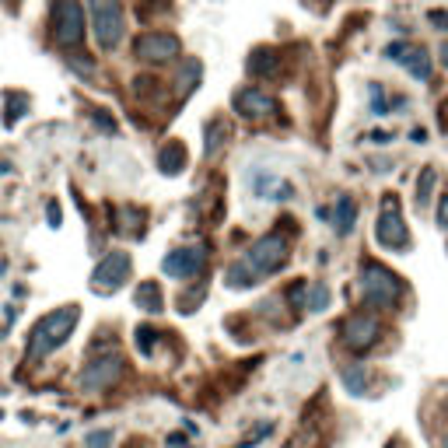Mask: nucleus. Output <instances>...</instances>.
<instances>
[{
    "label": "nucleus",
    "instance_id": "nucleus-1",
    "mask_svg": "<svg viewBox=\"0 0 448 448\" xmlns=\"http://www.w3.org/2000/svg\"><path fill=\"white\" fill-rule=\"evenodd\" d=\"M77 319H81V308H77V305H64V308L42 315V319L35 322L32 336H28V357H46V354H53L56 347H64L67 336H71L74 326H77Z\"/></svg>",
    "mask_w": 448,
    "mask_h": 448
},
{
    "label": "nucleus",
    "instance_id": "nucleus-2",
    "mask_svg": "<svg viewBox=\"0 0 448 448\" xmlns=\"http://www.w3.org/2000/svg\"><path fill=\"white\" fill-rule=\"evenodd\" d=\"M88 11H91V28L102 49H116L127 25H123V8L120 0H88Z\"/></svg>",
    "mask_w": 448,
    "mask_h": 448
},
{
    "label": "nucleus",
    "instance_id": "nucleus-3",
    "mask_svg": "<svg viewBox=\"0 0 448 448\" xmlns=\"http://www.w3.org/2000/svg\"><path fill=\"white\" fill-rule=\"evenodd\" d=\"M361 295L371 305H392L403 295V280L392 270H385L382 263H364L361 266Z\"/></svg>",
    "mask_w": 448,
    "mask_h": 448
},
{
    "label": "nucleus",
    "instance_id": "nucleus-4",
    "mask_svg": "<svg viewBox=\"0 0 448 448\" xmlns=\"http://www.w3.org/2000/svg\"><path fill=\"white\" fill-rule=\"evenodd\" d=\"M53 35L67 49L84 39V11L77 0H56L53 4Z\"/></svg>",
    "mask_w": 448,
    "mask_h": 448
},
{
    "label": "nucleus",
    "instance_id": "nucleus-5",
    "mask_svg": "<svg viewBox=\"0 0 448 448\" xmlns=\"http://www.w3.org/2000/svg\"><path fill=\"white\" fill-rule=\"evenodd\" d=\"M288 259V242L284 239H280V235H263L249 252H245V266L259 277V273H273L280 263H284Z\"/></svg>",
    "mask_w": 448,
    "mask_h": 448
},
{
    "label": "nucleus",
    "instance_id": "nucleus-6",
    "mask_svg": "<svg viewBox=\"0 0 448 448\" xmlns=\"http://www.w3.org/2000/svg\"><path fill=\"white\" fill-rule=\"evenodd\" d=\"M378 242L385 249H410V232L400 217V203L385 200L382 203V217H378Z\"/></svg>",
    "mask_w": 448,
    "mask_h": 448
},
{
    "label": "nucleus",
    "instance_id": "nucleus-7",
    "mask_svg": "<svg viewBox=\"0 0 448 448\" xmlns=\"http://www.w3.org/2000/svg\"><path fill=\"white\" fill-rule=\"evenodd\" d=\"M130 277V256L127 252H109L98 266H95V273H91V288L95 291H116V288H123V280Z\"/></svg>",
    "mask_w": 448,
    "mask_h": 448
},
{
    "label": "nucleus",
    "instance_id": "nucleus-8",
    "mask_svg": "<svg viewBox=\"0 0 448 448\" xmlns=\"http://www.w3.org/2000/svg\"><path fill=\"white\" fill-rule=\"evenodd\" d=\"M120 371H123V361H120L116 354H109V357H95V361L81 371V389H88V392L109 389L112 382L120 378Z\"/></svg>",
    "mask_w": 448,
    "mask_h": 448
},
{
    "label": "nucleus",
    "instance_id": "nucleus-9",
    "mask_svg": "<svg viewBox=\"0 0 448 448\" xmlns=\"http://www.w3.org/2000/svg\"><path fill=\"white\" fill-rule=\"evenodd\" d=\"M133 53L140 56V60H151V64H161V60H172V56L179 53V39L168 35V32H147L137 39Z\"/></svg>",
    "mask_w": 448,
    "mask_h": 448
},
{
    "label": "nucleus",
    "instance_id": "nucleus-10",
    "mask_svg": "<svg viewBox=\"0 0 448 448\" xmlns=\"http://www.w3.org/2000/svg\"><path fill=\"white\" fill-rule=\"evenodd\" d=\"M385 56H389V60H396V64H403L417 81H427V77H431V60H427V53H424L420 46L392 42V46H385Z\"/></svg>",
    "mask_w": 448,
    "mask_h": 448
},
{
    "label": "nucleus",
    "instance_id": "nucleus-11",
    "mask_svg": "<svg viewBox=\"0 0 448 448\" xmlns=\"http://www.w3.org/2000/svg\"><path fill=\"white\" fill-rule=\"evenodd\" d=\"M378 336V319L375 315H364V312H354L347 322H344V344L354 347V351H364L375 344Z\"/></svg>",
    "mask_w": 448,
    "mask_h": 448
},
{
    "label": "nucleus",
    "instance_id": "nucleus-12",
    "mask_svg": "<svg viewBox=\"0 0 448 448\" xmlns=\"http://www.w3.org/2000/svg\"><path fill=\"white\" fill-rule=\"evenodd\" d=\"M161 270L168 277H196L203 270V252L200 249H176V252H168Z\"/></svg>",
    "mask_w": 448,
    "mask_h": 448
},
{
    "label": "nucleus",
    "instance_id": "nucleus-13",
    "mask_svg": "<svg viewBox=\"0 0 448 448\" xmlns=\"http://www.w3.org/2000/svg\"><path fill=\"white\" fill-rule=\"evenodd\" d=\"M273 109H277V102L270 95H263L259 88H242L235 95V112H242V116H249V120H263Z\"/></svg>",
    "mask_w": 448,
    "mask_h": 448
},
{
    "label": "nucleus",
    "instance_id": "nucleus-14",
    "mask_svg": "<svg viewBox=\"0 0 448 448\" xmlns=\"http://www.w3.org/2000/svg\"><path fill=\"white\" fill-rule=\"evenodd\" d=\"M354 221H357V203L351 196H344L340 203H336V214H333V228L340 235H351L354 232Z\"/></svg>",
    "mask_w": 448,
    "mask_h": 448
},
{
    "label": "nucleus",
    "instance_id": "nucleus-15",
    "mask_svg": "<svg viewBox=\"0 0 448 448\" xmlns=\"http://www.w3.org/2000/svg\"><path fill=\"white\" fill-rule=\"evenodd\" d=\"M183 168H186V147L183 144H168L161 151V172L165 176H179Z\"/></svg>",
    "mask_w": 448,
    "mask_h": 448
},
{
    "label": "nucleus",
    "instance_id": "nucleus-16",
    "mask_svg": "<svg viewBox=\"0 0 448 448\" xmlns=\"http://www.w3.org/2000/svg\"><path fill=\"white\" fill-rule=\"evenodd\" d=\"M137 305L144 312H161V288L154 284V280H144V284L137 288Z\"/></svg>",
    "mask_w": 448,
    "mask_h": 448
},
{
    "label": "nucleus",
    "instance_id": "nucleus-17",
    "mask_svg": "<svg viewBox=\"0 0 448 448\" xmlns=\"http://www.w3.org/2000/svg\"><path fill=\"white\" fill-rule=\"evenodd\" d=\"M277 64H280V56H277L273 49H256V56L249 60V71L259 74V77H266V74L277 71Z\"/></svg>",
    "mask_w": 448,
    "mask_h": 448
},
{
    "label": "nucleus",
    "instance_id": "nucleus-18",
    "mask_svg": "<svg viewBox=\"0 0 448 448\" xmlns=\"http://www.w3.org/2000/svg\"><path fill=\"white\" fill-rule=\"evenodd\" d=\"M434 183H438V172H434V168H424L420 179H417V207H427V203H431Z\"/></svg>",
    "mask_w": 448,
    "mask_h": 448
},
{
    "label": "nucleus",
    "instance_id": "nucleus-19",
    "mask_svg": "<svg viewBox=\"0 0 448 448\" xmlns=\"http://www.w3.org/2000/svg\"><path fill=\"white\" fill-rule=\"evenodd\" d=\"M228 280H232V288H249V284H256V273H252L245 263H235V266L228 270Z\"/></svg>",
    "mask_w": 448,
    "mask_h": 448
},
{
    "label": "nucleus",
    "instance_id": "nucleus-20",
    "mask_svg": "<svg viewBox=\"0 0 448 448\" xmlns=\"http://www.w3.org/2000/svg\"><path fill=\"white\" fill-rule=\"evenodd\" d=\"M364 382H368V378H364V368H361V364L344 371V385L354 392V396H361V392H364Z\"/></svg>",
    "mask_w": 448,
    "mask_h": 448
},
{
    "label": "nucleus",
    "instance_id": "nucleus-21",
    "mask_svg": "<svg viewBox=\"0 0 448 448\" xmlns=\"http://www.w3.org/2000/svg\"><path fill=\"white\" fill-rule=\"evenodd\" d=\"M224 133H228V130H224V123H221V120H214V123L207 127V154H214V151L221 147Z\"/></svg>",
    "mask_w": 448,
    "mask_h": 448
},
{
    "label": "nucleus",
    "instance_id": "nucleus-22",
    "mask_svg": "<svg viewBox=\"0 0 448 448\" xmlns=\"http://www.w3.org/2000/svg\"><path fill=\"white\" fill-rule=\"evenodd\" d=\"M329 305V291H326V284H315L312 291H308V308L312 312H322Z\"/></svg>",
    "mask_w": 448,
    "mask_h": 448
},
{
    "label": "nucleus",
    "instance_id": "nucleus-23",
    "mask_svg": "<svg viewBox=\"0 0 448 448\" xmlns=\"http://www.w3.org/2000/svg\"><path fill=\"white\" fill-rule=\"evenodd\" d=\"M112 445V431H91L88 434V448H109Z\"/></svg>",
    "mask_w": 448,
    "mask_h": 448
},
{
    "label": "nucleus",
    "instance_id": "nucleus-24",
    "mask_svg": "<svg viewBox=\"0 0 448 448\" xmlns=\"http://www.w3.org/2000/svg\"><path fill=\"white\" fill-rule=\"evenodd\" d=\"M151 344H154V333H151V329H137V347H140V354H151Z\"/></svg>",
    "mask_w": 448,
    "mask_h": 448
},
{
    "label": "nucleus",
    "instance_id": "nucleus-25",
    "mask_svg": "<svg viewBox=\"0 0 448 448\" xmlns=\"http://www.w3.org/2000/svg\"><path fill=\"white\" fill-rule=\"evenodd\" d=\"M371 109H375V116H385V98H382L378 84H371Z\"/></svg>",
    "mask_w": 448,
    "mask_h": 448
},
{
    "label": "nucleus",
    "instance_id": "nucleus-26",
    "mask_svg": "<svg viewBox=\"0 0 448 448\" xmlns=\"http://www.w3.org/2000/svg\"><path fill=\"white\" fill-rule=\"evenodd\" d=\"M438 224H441V228H448V196H445L441 207H438Z\"/></svg>",
    "mask_w": 448,
    "mask_h": 448
},
{
    "label": "nucleus",
    "instance_id": "nucleus-27",
    "mask_svg": "<svg viewBox=\"0 0 448 448\" xmlns=\"http://www.w3.org/2000/svg\"><path fill=\"white\" fill-rule=\"evenodd\" d=\"M46 214H49V224L56 228V224H60V207H56V203H49V207H46Z\"/></svg>",
    "mask_w": 448,
    "mask_h": 448
},
{
    "label": "nucleus",
    "instance_id": "nucleus-28",
    "mask_svg": "<svg viewBox=\"0 0 448 448\" xmlns=\"http://www.w3.org/2000/svg\"><path fill=\"white\" fill-rule=\"evenodd\" d=\"M431 21L441 25V28H448V15H441V11H431Z\"/></svg>",
    "mask_w": 448,
    "mask_h": 448
},
{
    "label": "nucleus",
    "instance_id": "nucleus-29",
    "mask_svg": "<svg viewBox=\"0 0 448 448\" xmlns=\"http://www.w3.org/2000/svg\"><path fill=\"white\" fill-rule=\"evenodd\" d=\"M441 56H445V64H448V46H441Z\"/></svg>",
    "mask_w": 448,
    "mask_h": 448
},
{
    "label": "nucleus",
    "instance_id": "nucleus-30",
    "mask_svg": "<svg viewBox=\"0 0 448 448\" xmlns=\"http://www.w3.org/2000/svg\"><path fill=\"white\" fill-rule=\"evenodd\" d=\"M445 410H448V403H445ZM445 448H448V431H445Z\"/></svg>",
    "mask_w": 448,
    "mask_h": 448
}]
</instances>
